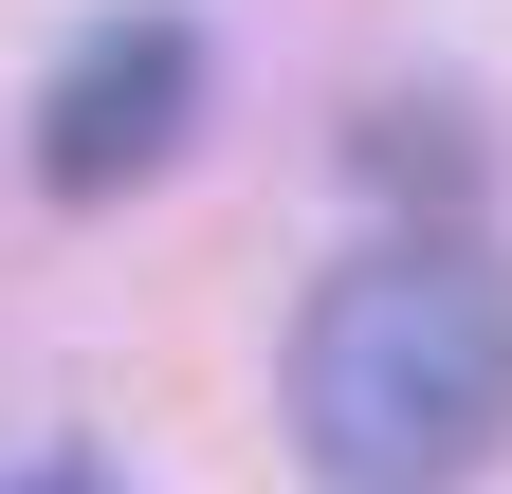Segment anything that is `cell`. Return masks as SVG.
Returning <instances> with one entry per match:
<instances>
[{
  "instance_id": "7a4b0ae2",
  "label": "cell",
  "mask_w": 512,
  "mask_h": 494,
  "mask_svg": "<svg viewBox=\"0 0 512 494\" xmlns=\"http://www.w3.org/2000/svg\"><path fill=\"white\" fill-rule=\"evenodd\" d=\"M183 110H202V37L183 19H110L55 55V92H37V183L55 202H128L165 147H183Z\"/></svg>"
},
{
  "instance_id": "6da1fadb",
  "label": "cell",
  "mask_w": 512,
  "mask_h": 494,
  "mask_svg": "<svg viewBox=\"0 0 512 494\" xmlns=\"http://www.w3.org/2000/svg\"><path fill=\"white\" fill-rule=\"evenodd\" d=\"M512 440V275L476 238H384L293 312V458L311 476H476Z\"/></svg>"
}]
</instances>
